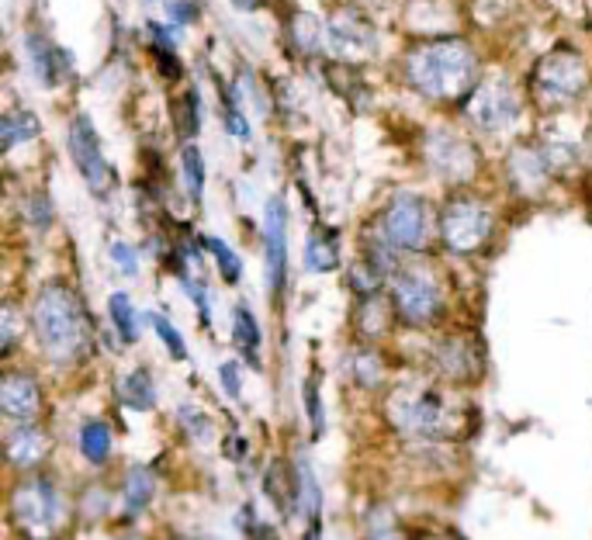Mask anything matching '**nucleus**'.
Returning <instances> with one entry per match:
<instances>
[{"label":"nucleus","instance_id":"f257e3e1","mask_svg":"<svg viewBox=\"0 0 592 540\" xmlns=\"http://www.w3.org/2000/svg\"><path fill=\"white\" fill-rule=\"evenodd\" d=\"M406 77L423 97L440 104H461L482 84V59L464 39H426L406 56Z\"/></svg>","mask_w":592,"mask_h":540},{"label":"nucleus","instance_id":"f03ea898","mask_svg":"<svg viewBox=\"0 0 592 540\" xmlns=\"http://www.w3.org/2000/svg\"><path fill=\"white\" fill-rule=\"evenodd\" d=\"M35 340L56 364H73L87 350V309L80 305V295L63 281H52L39 291L32 305Z\"/></svg>","mask_w":592,"mask_h":540},{"label":"nucleus","instance_id":"7ed1b4c3","mask_svg":"<svg viewBox=\"0 0 592 540\" xmlns=\"http://www.w3.org/2000/svg\"><path fill=\"white\" fill-rule=\"evenodd\" d=\"M589 87V66L586 56L572 45L551 49L530 73V94L544 108H568L575 104Z\"/></svg>","mask_w":592,"mask_h":540},{"label":"nucleus","instance_id":"20e7f679","mask_svg":"<svg viewBox=\"0 0 592 540\" xmlns=\"http://www.w3.org/2000/svg\"><path fill=\"white\" fill-rule=\"evenodd\" d=\"M11 516L28 540H52L63 534L70 509H66V499L56 485L46 482V478H32V482L14 489Z\"/></svg>","mask_w":592,"mask_h":540},{"label":"nucleus","instance_id":"39448f33","mask_svg":"<svg viewBox=\"0 0 592 540\" xmlns=\"http://www.w3.org/2000/svg\"><path fill=\"white\" fill-rule=\"evenodd\" d=\"M492 208L471 194H457L440 212V239L451 253H475L492 236Z\"/></svg>","mask_w":592,"mask_h":540},{"label":"nucleus","instance_id":"423d86ee","mask_svg":"<svg viewBox=\"0 0 592 540\" xmlns=\"http://www.w3.org/2000/svg\"><path fill=\"white\" fill-rule=\"evenodd\" d=\"M464 115L471 118L475 129L502 132L523 115V97L506 73H499V77H485L482 84L471 90L468 101H464Z\"/></svg>","mask_w":592,"mask_h":540},{"label":"nucleus","instance_id":"0eeeda50","mask_svg":"<svg viewBox=\"0 0 592 540\" xmlns=\"http://www.w3.org/2000/svg\"><path fill=\"white\" fill-rule=\"evenodd\" d=\"M392 309L399 312L402 322L409 326H426L433 322L444 309V295H440V284L430 270H399L392 281Z\"/></svg>","mask_w":592,"mask_h":540},{"label":"nucleus","instance_id":"6e6552de","mask_svg":"<svg viewBox=\"0 0 592 540\" xmlns=\"http://www.w3.org/2000/svg\"><path fill=\"white\" fill-rule=\"evenodd\" d=\"M66 139H70V156H73V163H77L80 177H84L87 191H91L94 198H101V201L111 198V191H115V167L104 160L101 139H97L91 118L73 115Z\"/></svg>","mask_w":592,"mask_h":540},{"label":"nucleus","instance_id":"1a4fd4ad","mask_svg":"<svg viewBox=\"0 0 592 540\" xmlns=\"http://www.w3.org/2000/svg\"><path fill=\"white\" fill-rule=\"evenodd\" d=\"M381 236L395 250H426L430 243V208L419 194H395L381 215Z\"/></svg>","mask_w":592,"mask_h":540},{"label":"nucleus","instance_id":"9d476101","mask_svg":"<svg viewBox=\"0 0 592 540\" xmlns=\"http://www.w3.org/2000/svg\"><path fill=\"white\" fill-rule=\"evenodd\" d=\"M426 160L440 180H468L475 174V146L457 132L437 129L426 139Z\"/></svg>","mask_w":592,"mask_h":540},{"label":"nucleus","instance_id":"9b49d317","mask_svg":"<svg viewBox=\"0 0 592 540\" xmlns=\"http://www.w3.org/2000/svg\"><path fill=\"white\" fill-rule=\"evenodd\" d=\"M264 264L267 288H271V295H281L284 277H288V208L281 198L267 201L264 212Z\"/></svg>","mask_w":592,"mask_h":540},{"label":"nucleus","instance_id":"f8f14e48","mask_svg":"<svg viewBox=\"0 0 592 540\" xmlns=\"http://www.w3.org/2000/svg\"><path fill=\"white\" fill-rule=\"evenodd\" d=\"M326 45L336 59H343V63H361V59H367L374 52V32H371V25H367V18H361V11L347 7V11H340L329 21Z\"/></svg>","mask_w":592,"mask_h":540},{"label":"nucleus","instance_id":"ddd939ff","mask_svg":"<svg viewBox=\"0 0 592 540\" xmlns=\"http://www.w3.org/2000/svg\"><path fill=\"white\" fill-rule=\"evenodd\" d=\"M392 416L409 433H437L444 423V399L430 388H409L392 399Z\"/></svg>","mask_w":592,"mask_h":540},{"label":"nucleus","instance_id":"4468645a","mask_svg":"<svg viewBox=\"0 0 592 540\" xmlns=\"http://www.w3.org/2000/svg\"><path fill=\"white\" fill-rule=\"evenodd\" d=\"M0 409L14 423H32L39 416L42 395L32 374H18V371L4 374V381H0Z\"/></svg>","mask_w":592,"mask_h":540},{"label":"nucleus","instance_id":"2eb2a0df","mask_svg":"<svg viewBox=\"0 0 592 540\" xmlns=\"http://www.w3.org/2000/svg\"><path fill=\"white\" fill-rule=\"evenodd\" d=\"M25 56L32 73L42 80L46 87H59L66 77H70V56L59 49L56 42H49L46 35L39 32H28L25 35Z\"/></svg>","mask_w":592,"mask_h":540},{"label":"nucleus","instance_id":"dca6fc26","mask_svg":"<svg viewBox=\"0 0 592 540\" xmlns=\"http://www.w3.org/2000/svg\"><path fill=\"white\" fill-rule=\"evenodd\" d=\"M46 454H49V437L39 426L25 423L7 437V457H11V464H18V468H35Z\"/></svg>","mask_w":592,"mask_h":540},{"label":"nucleus","instance_id":"f3484780","mask_svg":"<svg viewBox=\"0 0 592 540\" xmlns=\"http://www.w3.org/2000/svg\"><path fill=\"white\" fill-rule=\"evenodd\" d=\"M232 340L253 367H260V322L246 305H236L232 312Z\"/></svg>","mask_w":592,"mask_h":540},{"label":"nucleus","instance_id":"a211bd4d","mask_svg":"<svg viewBox=\"0 0 592 540\" xmlns=\"http://www.w3.org/2000/svg\"><path fill=\"white\" fill-rule=\"evenodd\" d=\"M39 132H42V122H39V115H35V111H28V108L7 111L4 122H0V146L14 149L18 142L39 139Z\"/></svg>","mask_w":592,"mask_h":540},{"label":"nucleus","instance_id":"6ab92c4d","mask_svg":"<svg viewBox=\"0 0 592 540\" xmlns=\"http://www.w3.org/2000/svg\"><path fill=\"white\" fill-rule=\"evenodd\" d=\"M305 267L312 274H329L340 267V246H336V232H312L309 246H305Z\"/></svg>","mask_w":592,"mask_h":540},{"label":"nucleus","instance_id":"aec40b11","mask_svg":"<svg viewBox=\"0 0 592 540\" xmlns=\"http://www.w3.org/2000/svg\"><path fill=\"white\" fill-rule=\"evenodd\" d=\"M295 478H298V499L295 506L302 509V516L312 523V530H319V513H322V489L316 482V475H312V468L305 461H298L295 468Z\"/></svg>","mask_w":592,"mask_h":540},{"label":"nucleus","instance_id":"412c9836","mask_svg":"<svg viewBox=\"0 0 592 540\" xmlns=\"http://www.w3.org/2000/svg\"><path fill=\"white\" fill-rule=\"evenodd\" d=\"M156 492V478L149 468H132L125 475V516H139Z\"/></svg>","mask_w":592,"mask_h":540},{"label":"nucleus","instance_id":"4be33fe9","mask_svg":"<svg viewBox=\"0 0 592 540\" xmlns=\"http://www.w3.org/2000/svg\"><path fill=\"white\" fill-rule=\"evenodd\" d=\"M267 495H271V502L281 513H288L291 502L298 499V478L295 471H288L284 461H274L271 471H267Z\"/></svg>","mask_w":592,"mask_h":540},{"label":"nucleus","instance_id":"5701e85b","mask_svg":"<svg viewBox=\"0 0 592 540\" xmlns=\"http://www.w3.org/2000/svg\"><path fill=\"white\" fill-rule=\"evenodd\" d=\"M108 315H111V322H115L118 336H122L125 343L139 340V315H136V305H132V298L125 295V291H115V295L108 298Z\"/></svg>","mask_w":592,"mask_h":540},{"label":"nucleus","instance_id":"b1692460","mask_svg":"<svg viewBox=\"0 0 592 540\" xmlns=\"http://www.w3.org/2000/svg\"><path fill=\"white\" fill-rule=\"evenodd\" d=\"M80 454H84L91 464L108 461V454H111V430L108 426L97 423V419L80 426Z\"/></svg>","mask_w":592,"mask_h":540},{"label":"nucleus","instance_id":"393cba45","mask_svg":"<svg viewBox=\"0 0 592 540\" xmlns=\"http://www.w3.org/2000/svg\"><path fill=\"white\" fill-rule=\"evenodd\" d=\"M122 399L132 405V409H153L156 405V388H153V378H149L146 367H136V371L129 374V378L122 381Z\"/></svg>","mask_w":592,"mask_h":540},{"label":"nucleus","instance_id":"a878e982","mask_svg":"<svg viewBox=\"0 0 592 540\" xmlns=\"http://www.w3.org/2000/svg\"><path fill=\"white\" fill-rule=\"evenodd\" d=\"M181 167H184L187 194H191L194 201H201V194H205V156H201V149L194 146V142H187V146H184Z\"/></svg>","mask_w":592,"mask_h":540},{"label":"nucleus","instance_id":"bb28decb","mask_svg":"<svg viewBox=\"0 0 592 540\" xmlns=\"http://www.w3.org/2000/svg\"><path fill=\"white\" fill-rule=\"evenodd\" d=\"M222 122H226V132L236 135V139H250V122H246L243 108H239V97L236 90H222Z\"/></svg>","mask_w":592,"mask_h":540},{"label":"nucleus","instance_id":"cd10ccee","mask_svg":"<svg viewBox=\"0 0 592 540\" xmlns=\"http://www.w3.org/2000/svg\"><path fill=\"white\" fill-rule=\"evenodd\" d=\"M205 246L212 250L215 264H219V274L226 277L229 284H239V277H243V264H239V257L232 253V246L222 243V239H205Z\"/></svg>","mask_w":592,"mask_h":540},{"label":"nucleus","instance_id":"c85d7f7f","mask_svg":"<svg viewBox=\"0 0 592 540\" xmlns=\"http://www.w3.org/2000/svg\"><path fill=\"white\" fill-rule=\"evenodd\" d=\"M319 21L309 18V14H298L295 21H291V42L298 45V49L305 52V56H312V52L319 49Z\"/></svg>","mask_w":592,"mask_h":540},{"label":"nucleus","instance_id":"c756f323","mask_svg":"<svg viewBox=\"0 0 592 540\" xmlns=\"http://www.w3.org/2000/svg\"><path fill=\"white\" fill-rule=\"evenodd\" d=\"M149 322H153L156 336H160V343L167 347V354L174 357V360H184V357H187V347H184V336L177 333L174 322L163 319V315H156V312H149Z\"/></svg>","mask_w":592,"mask_h":540},{"label":"nucleus","instance_id":"7c9ffc66","mask_svg":"<svg viewBox=\"0 0 592 540\" xmlns=\"http://www.w3.org/2000/svg\"><path fill=\"white\" fill-rule=\"evenodd\" d=\"M25 215L32 219L35 229H49V222H52V208H49V198L46 194H28V201H25Z\"/></svg>","mask_w":592,"mask_h":540},{"label":"nucleus","instance_id":"2f4dec72","mask_svg":"<svg viewBox=\"0 0 592 540\" xmlns=\"http://www.w3.org/2000/svg\"><path fill=\"white\" fill-rule=\"evenodd\" d=\"M201 129V101H198V90H187L184 94V125L181 132L191 139V135H198Z\"/></svg>","mask_w":592,"mask_h":540},{"label":"nucleus","instance_id":"473e14b6","mask_svg":"<svg viewBox=\"0 0 592 540\" xmlns=\"http://www.w3.org/2000/svg\"><path fill=\"white\" fill-rule=\"evenodd\" d=\"M111 260H115L122 274H129V277L139 274V253L132 250L129 243H111Z\"/></svg>","mask_w":592,"mask_h":540},{"label":"nucleus","instance_id":"72a5a7b5","mask_svg":"<svg viewBox=\"0 0 592 540\" xmlns=\"http://www.w3.org/2000/svg\"><path fill=\"white\" fill-rule=\"evenodd\" d=\"M181 423L187 426V433H191V437H198V440H205L208 433H212V423L205 419V412L191 409V405H184V409H181Z\"/></svg>","mask_w":592,"mask_h":540},{"label":"nucleus","instance_id":"f704fd0d","mask_svg":"<svg viewBox=\"0 0 592 540\" xmlns=\"http://www.w3.org/2000/svg\"><path fill=\"white\" fill-rule=\"evenodd\" d=\"M167 18L174 21V28L191 25V21H198V4H194V0H170Z\"/></svg>","mask_w":592,"mask_h":540},{"label":"nucleus","instance_id":"c9c22d12","mask_svg":"<svg viewBox=\"0 0 592 540\" xmlns=\"http://www.w3.org/2000/svg\"><path fill=\"white\" fill-rule=\"evenodd\" d=\"M219 381H222V388H226L229 399H239V392H243V381H239V364H236V360L219 364Z\"/></svg>","mask_w":592,"mask_h":540},{"label":"nucleus","instance_id":"e433bc0d","mask_svg":"<svg viewBox=\"0 0 592 540\" xmlns=\"http://www.w3.org/2000/svg\"><path fill=\"white\" fill-rule=\"evenodd\" d=\"M181 281H184V291L187 295H191V302L198 305V312H201V319H212V315H208V291H205V284L201 281H191V277L187 274H181Z\"/></svg>","mask_w":592,"mask_h":540},{"label":"nucleus","instance_id":"4c0bfd02","mask_svg":"<svg viewBox=\"0 0 592 540\" xmlns=\"http://www.w3.org/2000/svg\"><path fill=\"white\" fill-rule=\"evenodd\" d=\"M14 340H18V315H14V309L7 305V309H4V347H0V350H4V354H11Z\"/></svg>","mask_w":592,"mask_h":540},{"label":"nucleus","instance_id":"58836bf2","mask_svg":"<svg viewBox=\"0 0 592 540\" xmlns=\"http://www.w3.org/2000/svg\"><path fill=\"white\" fill-rule=\"evenodd\" d=\"M305 399H309V419H312V426H316V433H319L322 430V405H319L316 381H309V385H305Z\"/></svg>","mask_w":592,"mask_h":540},{"label":"nucleus","instance_id":"ea45409f","mask_svg":"<svg viewBox=\"0 0 592 540\" xmlns=\"http://www.w3.org/2000/svg\"><path fill=\"white\" fill-rule=\"evenodd\" d=\"M246 540H277V534H274L271 527H264V523H257V527L246 534Z\"/></svg>","mask_w":592,"mask_h":540},{"label":"nucleus","instance_id":"a19ab883","mask_svg":"<svg viewBox=\"0 0 592 540\" xmlns=\"http://www.w3.org/2000/svg\"><path fill=\"white\" fill-rule=\"evenodd\" d=\"M264 4H267V0H232V7H236V11H243V14L260 11Z\"/></svg>","mask_w":592,"mask_h":540},{"label":"nucleus","instance_id":"79ce46f5","mask_svg":"<svg viewBox=\"0 0 592 540\" xmlns=\"http://www.w3.org/2000/svg\"><path fill=\"white\" fill-rule=\"evenodd\" d=\"M177 540H215V537H205V534H187V537H177Z\"/></svg>","mask_w":592,"mask_h":540},{"label":"nucleus","instance_id":"37998d69","mask_svg":"<svg viewBox=\"0 0 592 540\" xmlns=\"http://www.w3.org/2000/svg\"><path fill=\"white\" fill-rule=\"evenodd\" d=\"M364 7H381V4H388V0H361Z\"/></svg>","mask_w":592,"mask_h":540},{"label":"nucleus","instance_id":"c03bdc74","mask_svg":"<svg viewBox=\"0 0 592 540\" xmlns=\"http://www.w3.org/2000/svg\"><path fill=\"white\" fill-rule=\"evenodd\" d=\"M129 540H139V537H136V534H132V537H129Z\"/></svg>","mask_w":592,"mask_h":540},{"label":"nucleus","instance_id":"a18cd8bd","mask_svg":"<svg viewBox=\"0 0 592 540\" xmlns=\"http://www.w3.org/2000/svg\"><path fill=\"white\" fill-rule=\"evenodd\" d=\"M426 540H437V537H426Z\"/></svg>","mask_w":592,"mask_h":540}]
</instances>
